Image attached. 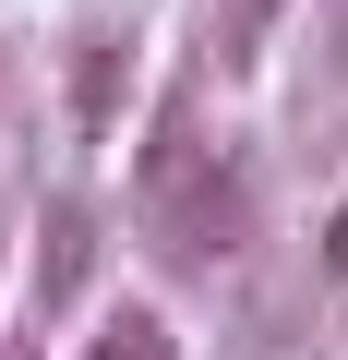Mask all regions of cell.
<instances>
[{
	"mask_svg": "<svg viewBox=\"0 0 348 360\" xmlns=\"http://www.w3.org/2000/svg\"><path fill=\"white\" fill-rule=\"evenodd\" d=\"M72 276H84V217L60 205V217H49V264H37V288H49V300H72Z\"/></svg>",
	"mask_w": 348,
	"mask_h": 360,
	"instance_id": "3957f363",
	"label": "cell"
},
{
	"mask_svg": "<svg viewBox=\"0 0 348 360\" xmlns=\"http://www.w3.org/2000/svg\"><path fill=\"white\" fill-rule=\"evenodd\" d=\"M156 180H168V252H217V240H228V217H240V193L193 156V132H168Z\"/></svg>",
	"mask_w": 348,
	"mask_h": 360,
	"instance_id": "6da1fadb",
	"label": "cell"
},
{
	"mask_svg": "<svg viewBox=\"0 0 348 360\" xmlns=\"http://www.w3.org/2000/svg\"><path fill=\"white\" fill-rule=\"evenodd\" d=\"M84 360H181V348H168V324H156V312H120V324H108Z\"/></svg>",
	"mask_w": 348,
	"mask_h": 360,
	"instance_id": "7a4b0ae2",
	"label": "cell"
},
{
	"mask_svg": "<svg viewBox=\"0 0 348 360\" xmlns=\"http://www.w3.org/2000/svg\"><path fill=\"white\" fill-rule=\"evenodd\" d=\"M0 360H25V348H0Z\"/></svg>",
	"mask_w": 348,
	"mask_h": 360,
	"instance_id": "277c9868",
	"label": "cell"
}]
</instances>
